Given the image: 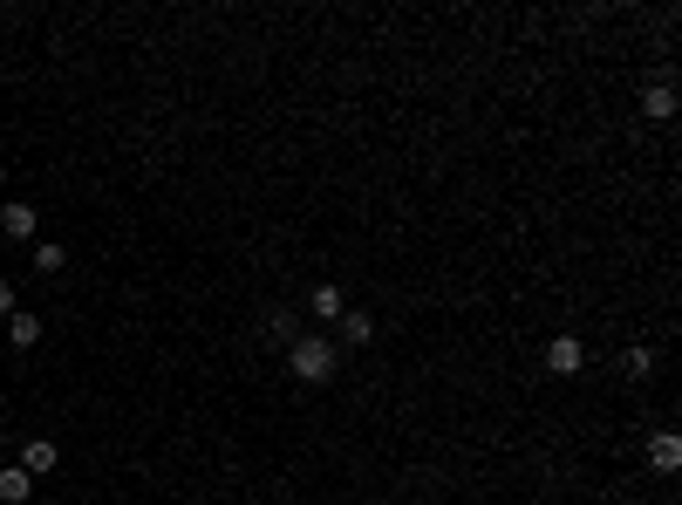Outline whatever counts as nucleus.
I'll use <instances>...</instances> for the list:
<instances>
[{"label": "nucleus", "instance_id": "4468645a", "mask_svg": "<svg viewBox=\"0 0 682 505\" xmlns=\"http://www.w3.org/2000/svg\"><path fill=\"white\" fill-rule=\"evenodd\" d=\"M7 321H14V287L0 280V328H7Z\"/></svg>", "mask_w": 682, "mask_h": 505}, {"label": "nucleus", "instance_id": "ddd939ff", "mask_svg": "<svg viewBox=\"0 0 682 505\" xmlns=\"http://www.w3.org/2000/svg\"><path fill=\"white\" fill-rule=\"evenodd\" d=\"M294 335H301V328H294V314H287V308L266 314V342H294Z\"/></svg>", "mask_w": 682, "mask_h": 505}, {"label": "nucleus", "instance_id": "f03ea898", "mask_svg": "<svg viewBox=\"0 0 682 505\" xmlns=\"http://www.w3.org/2000/svg\"><path fill=\"white\" fill-rule=\"evenodd\" d=\"M0 233H7V239H35L41 233V212L28 205V198H7V205H0Z\"/></svg>", "mask_w": 682, "mask_h": 505}, {"label": "nucleus", "instance_id": "39448f33", "mask_svg": "<svg viewBox=\"0 0 682 505\" xmlns=\"http://www.w3.org/2000/svg\"><path fill=\"white\" fill-rule=\"evenodd\" d=\"M642 117L648 123H669V117H676V82H669V76L642 89Z\"/></svg>", "mask_w": 682, "mask_h": 505}, {"label": "nucleus", "instance_id": "f257e3e1", "mask_svg": "<svg viewBox=\"0 0 682 505\" xmlns=\"http://www.w3.org/2000/svg\"><path fill=\"white\" fill-rule=\"evenodd\" d=\"M287 369H294L301 383H335L341 349L328 342V335H294V342H287Z\"/></svg>", "mask_w": 682, "mask_h": 505}, {"label": "nucleus", "instance_id": "20e7f679", "mask_svg": "<svg viewBox=\"0 0 682 505\" xmlns=\"http://www.w3.org/2000/svg\"><path fill=\"white\" fill-rule=\"evenodd\" d=\"M546 369H553V376H580V369H587V349H580V335H560V342L546 349Z\"/></svg>", "mask_w": 682, "mask_h": 505}, {"label": "nucleus", "instance_id": "6e6552de", "mask_svg": "<svg viewBox=\"0 0 682 505\" xmlns=\"http://www.w3.org/2000/svg\"><path fill=\"white\" fill-rule=\"evenodd\" d=\"M7 342H14V349H35V342H41V314H21V308H14V321H7Z\"/></svg>", "mask_w": 682, "mask_h": 505}, {"label": "nucleus", "instance_id": "2eb2a0df", "mask_svg": "<svg viewBox=\"0 0 682 505\" xmlns=\"http://www.w3.org/2000/svg\"><path fill=\"white\" fill-rule=\"evenodd\" d=\"M0 451H7V430H0Z\"/></svg>", "mask_w": 682, "mask_h": 505}, {"label": "nucleus", "instance_id": "9b49d317", "mask_svg": "<svg viewBox=\"0 0 682 505\" xmlns=\"http://www.w3.org/2000/svg\"><path fill=\"white\" fill-rule=\"evenodd\" d=\"M62 267H69V253L55 239H35V273H62Z\"/></svg>", "mask_w": 682, "mask_h": 505}, {"label": "nucleus", "instance_id": "f8f14e48", "mask_svg": "<svg viewBox=\"0 0 682 505\" xmlns=\"http://www.w3.org/2000/svg\"><path fill=\"white\" fill-rule=\"evenodd\" d=\"M621 369H628V376H642V383H648V376H655V349H642V342H635V349L621 355Z\"/></svg>", "mask_w": 682, "mask_h": 505}, {"label": "nucleus", "instance_id": "423d86ee", "mask_svg": "<svg viewBox=\"0 0 682 505\" xmlns=\"http://www.w3.org/2000/svg\"><path fill=\"white\" fill-rule=\"evenodd\" d=\"M648 465H655V471H676L682 465V437H676V430H655V437H648Z\"/></svg>", "mask_w": 682, "mask_h": 505}, {"label": "nucleus", "instance_id": "1a4fd4ad", "mask_svg": "<svg viewBox=\"0 0 682 505\" xmlns=\"http://www.w3.org/2000/svg\"><path fill=\"white\" fill-rule=\"evenodd\" d=\"M369 335H376L369 314H341V342H348V349H369ZM341 342H335V349H341Z\"/></svg>", "mask_w": 682, "mask_h": 505}, {"label": "nucleus", "instance_id": "9d476101", "mask_svg": "<svg viewBox=\"0 0 682 505\" xmlns=\"http://www.w3.org/2000/svg\"><path fill=\"white\" fill-rule=\"evenodd\" d=\"M307 308H314V321H341V287H314V301H307Z\"/></svg>", "mask_w": 682, "mask_h": 505}, {"label": "nucleus", "instance_id": "0eeeda50", "mask_svg": "<svg viewBox=\"0 0 682 505\" xmlns=\"http://www.w3.org/2000/svg\"><path fill=\"white\" fill-rule=\"evenodd\" d=\"M28 499H35V478H28L21 465H7L0 471V505H28Z\"/></svg>", "mask_w": 682, "mask_h": 505}, {"label": "nucleus", "instance_id": "7ed1b4c3", "mask_svg": "<svg viewBox=\"0 0 682 505\" xmlns=\"http://www.w3.org/2000/svg\"><path fill=\"white\" fill-rule=\"evenodd\" d=\"M55 465H62V444H55V437H28V444H21V471H28V478H48Z\"/></svg>", "mask_w": 682, "mask_h": 505}]
</instances>
